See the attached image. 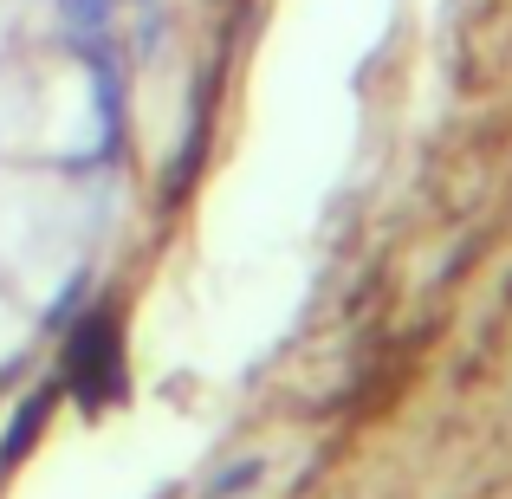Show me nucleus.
<instances>
[{
	"label": "nucleus",
	"instance_id": "obj_1",
	"mask_svg": "<svg viewBox=\"0 0 512 499\" xmlns=\"http://www.w3.org/2000/svg\"><path fill=\"white\" fill-rule=\"evenodd\" d=\"M52 7H59V20H65L72 39H104L111 20H117V0H52Z\"/></svg>",
	"mask_w": 512,
	"mask_h": 499
},
{
	"label": "nucleus",
	"instance_id": "obj_2",
	"mask_svg": "<svg viewBox=\"0 0 512 499\" xmlns=\"http://www.w3.org/2000/svg\"><path fill=\"white\" fill-rule=\"evenodd\" d=\"M143 7H156V0H143Z\"/></svg>",
	"mask_w": 512,
	"mask_h": 499
}]
</instances>
